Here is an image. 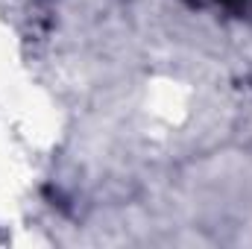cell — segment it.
<instances>
[{
	"instance_id": "6da1fadb",
	"label": "cell",
	"mask_w": 252,
	"mask_h": 249,
	"mask_svg": "<svg viewBox=\"0 0 252 249\" xmlns=\"http://www.w3.org/2000/svg\"><path fill=\"white\" fill-rule=\"evenodd\" d=\"M190 6H211V9H223L226 15H232V18H241V21H247L252 24V0H185Z\"/></svg>"
}]
</instances>
